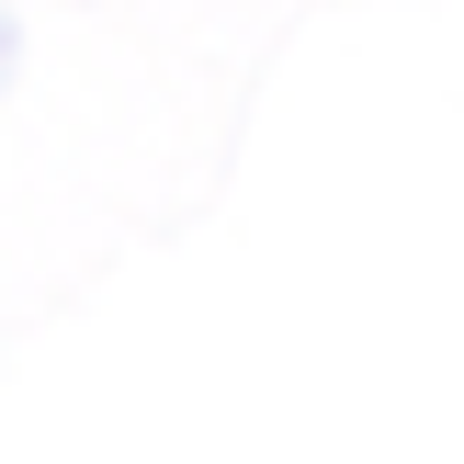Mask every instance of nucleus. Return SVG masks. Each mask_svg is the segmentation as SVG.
Returning a JSON list of instances; mask_svg holds the SVG:
<instances>
[{
    "instance_id": "1",
    "label": "nucleus",
    "mask_w": 464,
    "mask_h": 464,
    "mask_svg": "<svg viewBox=\"0 0 464 464\" xmlns=\"http://www.w3.org/2000/svg\"><path fill=\"white\" fill-rule=\"evenodd\" d=\"M0 80H12V12H0Z\"/></svg>"
}]
</instances>
